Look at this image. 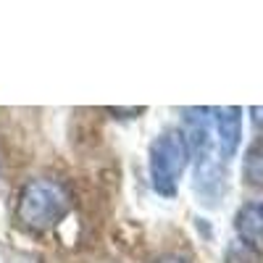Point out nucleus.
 I'll return each instance as SVG.
<instances>
[{
	"label": "nucleus",
	"instance_id": "obj_1",
	"mask_svg": "<svg viewBox=\"0 0 263 263\" xmlns=\"http://www.w3.org/2000/svg\"><path fill=\"white\" fill-rule=\"evenodd\" d=\"M182 132L190 145V156L195 158V192L203 205H216L224 195L227 163L218 156L213 108H187Z\"/></svg>",
	"mask_w": 263,
	"mask_h": 263
},
{
	"label": "nucleus",
	"instance_id": "obj_2",
	"mask_svg": "<svg viewBox=\"0 0 263 263\" xmlns=\"http://www.w3.org/2000/svg\"><path fill=\"white\" fill-rule=\"evenodd\" d=\"M71 211V192L63 182L50 177L29 179L16 200V224L32 234L55 229Z\"/></svg>",
	"mask_w": 263,
	"mask_h": 263
},
{
	"label": "nucleus",
	"instance_id": "obj_3",
	"mask_svg": "<svg viewBox=\"0 0 263 263\" xmlns=\"http://www.w3.org/2000/svg\"><path fill=\"white\" fill-rule=\"evenodd\" d=\"M190 158H192L190 145L182 129H166L153 140L147 153V168H150V184L161 197L177 195Z\"/></svg>",
	"mask_w": 263,
	"mask_h": 263
},
{
	"label": "nucleus",
	"instance_id": "obj_4",
	"mask_svg": "<svg viewBox=\"0 0 263 263\" xmlns=\"http://www.w3.org/2000/svg\"><path fill=\"white\" fill-rule=\"evenodd\" d=\"M213 126H216L218 156L224 163H229V158H234L239 142H242V108L237 105L213 108Z\"/></svg>",
	"mask_w": 263,
	"mask_h": 263
},
{
	"label": "nucleus",
	"instance_id": "obj_5",
	"mask_svg": "<svg viewBox=\"0 0 263 263\" xmlns=\"http://www.w3.org/2000/svg\"><path fill=\"white\" fill-rule=\"evenodd\" d=\"M237 239L253 250H263V200H250L234 216Z\"/></svg>",
	"mask_w": 263,
	"mask_h": 263
},
{
	"label": "nucleus",
	"instance_id": "obj_6",
	"mask_svg": "<svg viewBox=\"0 0 263 263\" xmlns=\"http://www.w3.org/2000/svg\"><path fill=\"white\" fill-rule=\"evenodd\" d=\"M242 179L250 187H263V137H258L245 153Z\"/></svg>",
	"mask_w": 263,
	"mask_h": 263
},
{
	"label": "nucleus",
	"instance_id": "obj_7",
	"mask_svg": "<svg viewBox=\"0 0 263 263\" xmlns=\"http://www.w3.org/2000/svg\"><path fill=\"white\" fill-rule=\"evenodd\" d=\"M227 263H258V250H253V248H248L245 242H237L229 248V253H227Z\"/></svg>",
	"mask_w": 263,
	"mask_h": 263
},
{
	"label": "nucleus",
	"instance_id": "obj_8",
	"mask_svg": "<svg viewBox=\"0 0 263 263\" xmlns=\"http://www.w3.org/2000/svg\"><path fill=\"white\" fill-rule=\"evenodd\" d=\"M105 111L108 114H114V116H119V119H132V116H140L142 111H145V108H105Z\"/></svg>",
	"mask_w": 263,
	"mask_h": 263
},
{
	"label": "nucleus",
	"instance_id": "obj_9",
	"mask_svg": "<svg viewBox=\"0 0 263 263\" xmlns=\"http://www.w3.org/2000/svg\"><path fill=\"white\" fill-rule=\"evenodd\" d=\"M250 121H253V126L263 129V105H253L250 108Z\"/></svg>",
	"mask_w": 263,
	"mask_h": 263
},
{
	"label": "nucleus",
	"instance_id": "obj_10",
	"mask_svg": "<svg viewBox=\"0 0 263 263\" xmlns=\"http://www.w3.org/2000/svg\"><path fill=\"white\" fill-rule=\"evenodd\" d=\"M156 263H190V260L182 258V255H171V253H168V255H161Z\"/></svg>",
	"mask_w": 263,
	"mask_h": 263
}]
</instances>
